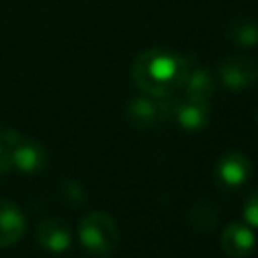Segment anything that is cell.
<instances>
[{
	"instance_id": "obj_14",
	"label": "cell",
	"mask_w": 258,
	"mask_h": 258,
	"mask_svg": "<svg viewBox=\"0 0 258 258\" xmlns=\"http://www.w3.org/2000/svg\"><path fill=\"white\" fill-rule=\"evenodd\" d=\"M244 220H246L250 226L258 228V189L252 191L250 198H248L246 204H244Z\"/></svg>"
},
{
	"instance_id": "obj_12",
	"label": "cell",
	"mask_w": 258,
	"mask_h": 258,
	"mask_svg": "<svg viewBox=\"0 0 258 258\" xmlns=\"http://www.w3.org/2000/svg\"><path fill=\"white\" fill-rule=\"evenodd\" d=\"M226 36L238 46H254L258 44V22L246 16L234 18L226 28Z\"/></svg>"
},
{
	"instance_id": "obj_3",
	"label": "cell",
	"mask_w": 258,
	"mask_h": 258,
	"mask_svg": "<svg viewBox=\"0 0 258 258\" xmlns=\"http://www.w3.org/2000/svg\"><path fill=\"white\" fill-rule=\"evenodd\" d=\"M171 113V107L167 103V97H135L127 105V121L135 129H147L163 121Z\"/></svg>"
},
{
	"instance_id": "obj_10",
	"label": "cell",
	"mask_w": 258,
	"mask_h": 258,
	"mask_svg": "<svg viewBox=\"0 0 258 258\" xmlns=\"http://www.w3.org/2000/svg\"><path fill=\"white\" fill-rule=\"evenodd\" d=\"M254 232L244 224H228L222 232V248L232 258H244L254 248Z\"/></svg>"
},
{
	"instance_id": "obj_13",
	"label": "cell",
	"mask_w": 258,
	"mask_h": 258,
	"mask_svg": "<svg viewBox=\"0 0 258 258\" xmlns=\"http://www.w3.org/2000/svg\"><path fill=\"white\" fill-rule=\"evenodd\" d=\"M189 220H191V226L200 232H208L212 230L216 224H218V212L214 206L202 202V204H196L189 212Z\"/></svg>"
},
{
	"instance_id": "obj_5",
	"label": "cell",
	"mask_w": 258,
	"mask_h": 258,
	"mask_svg": "<svg viewBox=\"0 0 258 258\" xmlns=\"http://www.w3.org/2000/svg\"><path fill=\"white\" fill-rule=\"evenodd\" d=\"M220 77L222 83L232 91L248 89L258 79V67L248 56H230L228 60L222 62Z\"/></svg>"
},
{
	"instance_id": "obj_11",
	"label": "cell",
	"mask_w": 258,
	"mask_h": 258,
	"mask_svg": "<svg viewBox=\"0 0 258 258\" xmlns=\"http://www.w3.org/2000/svg\"><path fill=\"white\" fill-rule=\"evenodd\" d=\"M183 89H185V97H194V99H204L208 101V97L216 91V81L214 75L206 69H196V71H187V77L183 81Z\"/></svg>"
},
{
	"instance_id": "obj_7",
	"label": "cell",
	"mask_w": 258,
	"mask_h": 258,
	"mask_svg": "<svg viewBox=\"0 0 258 258\" xmlns=\"http://www.w3.org/2000/svg\"><path fill=\"white\" fill-rule=\"evenodd\" d=\"M173 113L177 123L187 131H198L210 121V107L204 99L183 97L173 105Z\"/></svg>"
},
{
	"instance_id": "obj_16",
	"label": "cell",
	"mask_w": 258,
	"mask_h": 258,
	"mask_svg": "<svg viewBox=\"0 0 258 258\" xmlns=\"http://www.w3.org/2000/svg\"><path fill=\"white\" fill-rule=\"evenodd\" d=\"M8 145V129L0 125V149Z\"/></svg>"
},
{
	"instance_id": "obj_15",
	"label": "cell",
	"mask_w": 258,
	"mask_h": 258,
	"mask_svg": "<svg viewBox=\"0 0 258 258\" xmlns=\"http://www.w3.org/2000/svg\"><path fill=\"white\" fill-rule=\"evenodd\" d=\"M62 189H64V196H67L73 204H83V202H85V191H83V187H81L77 181H67Z\"/></svg>"
},
{
	"instance_id": "obj_9",
	"label": "cell",
	"mask_w": 258,
	"mask_h": 258,
	"mask_svg": "<svg viewBox=\"0 0 258 258\" xmlns=\"http://www.w3.org/2000/svg\"><path fill=\"white\" fill-rule=\"evenodd\" d=\"M26 220L18 206L0 198V246H12L24 234Z\"/></svg>"
},
{
	"instance_id": "obj_1",
	"label": "cell",
	"mask_w": 258,
	"mask_h": 258,
	"mask_svg": "<svg viewBox=\"0 0 258 258\" xmlns=\"http://www.w3.org/2000/svg\"><path fill=\"white\" fill-rule=\"evenodd\" d=\"M189 64L187 60L167 48H149L141 52L131 64L135 85L151 97H169L183 87Z\"/></svg>"
},
{
	"instance_id": "obj_4",
	"label": "cell",
	"mask_w": 258,
	"mask_h": 258,
	"mask_svg": "<svg viewBox=\"0 0 258 258\" xmlns=\"http://www.w3.org/2000/svg\"><path fill=\"white\" fill-rule=\"evenodd\" d=\"M8 151L12 165L24 173H34L46 163V153L42 145L32 139L20 137L14 129H8Z\"/></svg>"
},
{
	"instance_id": "obj_2",
	"label": "cell",
	"mask_w": 258,
	"mask_h": 258,
	"mask_svg": "<svg viewBox=\"0 0 258 258\" xmlns=\"http://www.w3.org/2000/svg\"><path fill=\"white\" fill-rule=\"evenodd\" d=\"M79 238L89 252L97 256H105L117 246L119 230H117L115 220L109 214L91 212L79 224Z\"/></svg>"
},
{
	"instance_id": "obj_6",
	"label": "cell",
	"mask_w": 258,
	"mask_h": 258,
	"mask_svg": "<svg viewBox=\"0 0 258 258\" xmlns=\"http://www.w3.org/2000/svg\"><path fill=\"white\" fill-rule=\"evenodd\" d=\"M250 173H252L250 159L238 151H230V153L222 155L216 165V177L226 187H238V185L246 183Z\"/></svg>"
},
{
	"instance_id": "obj_8",
	"label": "cell",
	"mask_w": 258,
	"mask_h": 258,
	"mask_svg": "<svg viewBox=\"0 0 258 258\" xmlns=\"http://www.w3.org/2000/svg\"><path fill=\"white\" fill-rule=\"evenodd\" d=\"M36 240L50 252H62L71 246V230L60 218H46L36 228Z\"/></svg>"
}]
</instances>
